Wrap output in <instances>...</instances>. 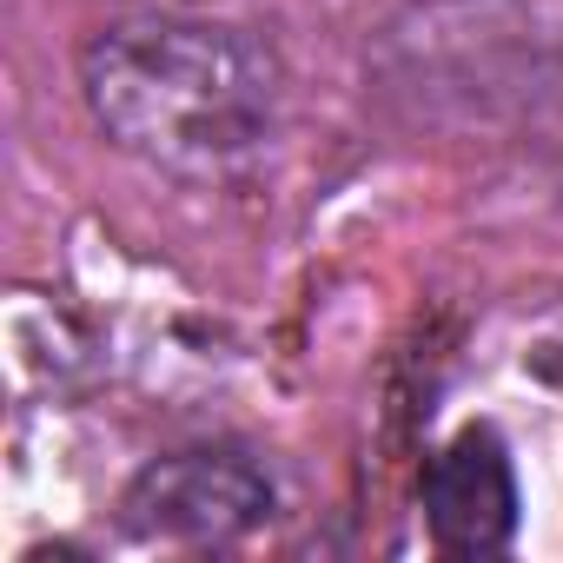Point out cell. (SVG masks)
Returning a JSON list of instances; mask_svg holds the SVG:
<instances>
[{
	"instance_id": "obj_1",
	"label": "cell",
	"mask_w": 563,
	"mask_h": 563,
	"mask_svg": "<svg viewBox=\"0 0 563 563\" xmlns=\"http://www.w3.org/2000/svg\"><path fill=\"white\" fill-rule=\"evenodd\" d=\"M80 100L126 159L173 179H225L272 146L286 74L245 27L153 8L80 47Z\"/></svg>"
},
{
	"instance_id": "obj_4",
	"label": "cell",
	"mask_w": 563,
	"mask_h": 563,
	"mask_svg": "<svg viewBox=\"0 0 563 563\" xmlns=\"http://www.w3.org/2000/svg\"><path fill=\"white\" fill-rule=\"evenodd\" d=\"M146 8H192V0H146Z\"/></svg>"
},
{
	"instance_id": "obj_2",
	"label": "cell",
	"mask_w": 563,
	"mask_h": 563,
	"mask_svg": "<svg viewBox=\"0 0 563 563\" xmlns=\"http://www.w3.org/2000/svg\"><path fill=\"white\" fill-rule=\"evenodd\" d=\"M265 517H272V477L239 444H192L153 457L120 497V523L140 543H173V550L239 543Z\"/></svg>"
},
{
	"instance_id": "obj_3",
	"label": "cell",
	"mask_w": 563,
	"mask_h": 563,
	"mask_svg": "<svg viewBox=\"0 0 563 563\" xmlns=\"http://www.w3.org/2000/svg\"><path fill=\"white\" fill-rule=\"evenodd\" d=\"M424 523L451 556H497L517 530V471L490 424L457 431L424 464Z\"/></svg>"
}]
</instances>
